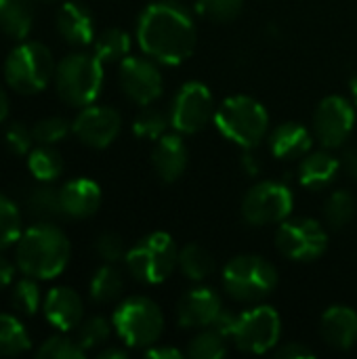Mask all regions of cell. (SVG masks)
<instances>
[{
	"mask_svg": "<svg viewBox=\"0 0 357 359\" xmlns=\"http://www.w3.org/2000/svg\"><path fill=\"white\" fill-rule=\"evenodd\" d=\"M137 40L141 50L154 61L179 65L196 48V25L179 2H154L139 17Z\"/></svg>",
	"mask_w": 357,
	"mask_h": 359,
	"instance_id": "1",
	"label": "cell"
},
{
	"mask_svg": "<svg viewBox=\"0 0 357 359\" xmlns=\"http://www.w3.org/2000/svg\"><path fill=\"white\" fill-rule=\"evenodd\" d=\"M69 240L55 225L40 223L17 240V267L34 280H53L69 263Z\"/></svg>",
	"mask_w": 357,
	"mask_h": 359,
	"instance_id": "2",
	"label": "cell"
},
{
	"mask_svg": "<svg viewBox=\"0 0 357 359\" xmlns=\"http://www.w3.org/2000/svg\"><path fill=\"white\" fill-rule=\"evenodd\" d=\"M215 124L229 141L244 149H252L265 139L269 130V116L257 99L234 95L215 111Z\"/></svg>",
	"mask_w": 357,
	"mask_h": 359,
	"instance_id": "3",
	"label": "cell"
},
{
	"mask_svg": "<svg viewBox=\"0 0 357 359\" xmlns=\"http://www.w3.org/2000/svg\"><path fill=\"white\" fill-rule=\"evenodd\" d=\"M278 286L276 267L257 255H240L223 269L225 292L240 303H259Z\"/></svg>",
	"mask_w": 357,
	"mask_h": 359,
	"instance_id": "4",
	"label": "cell"
},
{
	"mask_svg": "<svg viewBox=\"0 0 357 359\" xmlns=\"http://www.w3.org/2000/svg\"><path fill=\"white\" fill-rule=\"evenodd\" d=\"M55 84L59 97L65 103L74 107H86L101 93L103 63L97 59V55H86V53L67 55L55 67Z\"/></svg>",
	"mask_w": 357,
	"mask_h": 359,
	"instance_id": "5",
	"label": "cell"
},
{
	"mask_svg": "<svg viewBox=\"0 0 357 359\" xmlns=\"http://www.w3.org/2000/svg\"><path fill=\"white\" fill-rule=\"evenodd\" d=\"M128 271L143 284H162L179 267V248L175 240L156 231L137 242L124 257Z\"/></svg>",
	"mask_w": 357,
	"mask_h": 359,
	"instance_id": "6",
	"label": "cell"
},
{
	"mask_svg": "<svg viewBox=\"0 0 357 359\" xmlns=\"http://www.w3.org/2000/svg\"><path fill=\"white\" fill-rule=\"evenodd\" d=\"M55 67L53 55L44 44L23 42L8 53L4 61V78L13 90L34 95L55 78Z\"/></svg>",
	"mask_w": 357,
	"mask_h": 359,
	"instance_id": "7",
	"label": "cell"
},
{
	"mask_svg": "<svg viewBox=\"0 0 357 359\" xmlns=\"http://www.w3.org/2000/svg\"><path fill=\"white\" fill-rule=\"evenodd\" d=\"M112 324L128 347H149L164 330V316L151 299L133 297L116 309Z\"/></svg>",
	"mask_w": 357,
	"mask_h": 359,
	"instance_id": "8",
	"label": "cell"
},
{
	"mask_svg": "<svg viewBox=\"0 0 357 359\" xmlns=\"http://www.w3.org/2000/svg\"><path fill=\"white\" fill-rule=\"evenodd\" d=\"M295 198L292 191L278 181H261L248 189L242 200V217L255 227L280 225L292 212Z\"/></svg>",
	"mask_w": 357,
	"mask_h": 359,
	"instance_id": "9",
	"label": "cell"
},
{
	"mask_svg": "<svg viewBox=\"0 0 357 359\" xmlns=\"http://www.w3.org/2000/svg\"><path fill=\"white\" fill-rule=\"evenodd\" d=\"M282 334V320L274 307L261 305L238 316L234 330V343L244 353L261 355L271 351Z\"/></svg>",
	"mask_w": 357,
	"mask_h": 359,
	"instance_id": "10",
	"label": "cell"
},
{
	"mask_svg": "<svg viewBox=\"0 0 357 359\" xmlns=\"http://www.w3.org/2000/svg\"><path fill=\"white\" fill-rule=\"evenodd\" d=\"M278 250L292 261H316L328 246V233L316 219H286L276 231Z\"/></svg>",
	"mask_w": 357,
	"mask_h": 359,
	"instance_id": "11",
	"label": "cell"
},
{
	"mask_svg": "<svg viewBox=\"0 0 357 359\" xmlns=\"http://www.w3.org/2000/svg\"><path fill=\"white\" fill-rule=\"evenodd\" d=\"M210 118H215V101L206 84L187 82L183 84L170 107V124L179 135H196L200 133Z\"/></svg>",
	"mask_w": 357,
	"mask_h": 359,
	"instance_id": "12",
	"label": "cell"
},
{
	"mask_svg": "<svg viewBox=\"0 0 357 359\" xmlns=\"http://www.w3.org/2000/svg\"><path fill=\"white\" fill-rule=\"evenodd\" d=\"M120 86L133 103L145 107L162 95L164 78L151 57H126L120 61Z\"/></svg>",
	"mask_w": 357,
	"mask_h": 359,
	"instance_id": "13",
	"label": "cell"
},
{
	"mask_svg": "<svg viewBox=\"0 0 357 359\" xmlns=\"http://www.w3.org/2000/svg\"><path fill=\"white\" fill-rule=\"evenodd\" d=\"M356 126V109L345 97H326L314 114V133L324 147L343 145Z\"/></svg>",
	"mask_w": 357,
	"mask_h": 359,
	"instance_id": "14",
	"label": "cell"
},
{
	"mask_svg": "<svg viewBox=\"0 0 357 359\" xmlns=\"http://www.w3.org/2000/svg\"><path fill=\"white\" fill-rule=\"evenodd\" d=\"M122 128V118L114 107L86 105L72 124L74 135L88 147L103 149L116 141Z\"/></svg>",
	"mask_w": 357,
	"mask_h": 359,
	"instance_id": "15",
	"label": "cell"
},
{
	"mask_svg": "<svg viewBox=\"0 0 357 359\" xmlns=\"http://www.w3.org/2000/svg\"><path fill=\"white\" fill-rule=\"evenodd\" d=\"M223 305L213 288H194L177 303V320L183 328H208L221 316Z\"/></svg>",
	"mask_w": 357,
	"mask_h": 359,
	"instance_id": "16",
	"label": "cell"
},
{
	"mask_svg": "<svg viewBox=\"0 0 357 359\" xmlns=\"http://www.w3.org/2000/svg\"><path fill=\"white\" fill-rule=\"evenodd\" d=\"M61 208L63 215L72 219H88L101 206V189L90 179H72L61 189Z\"/></svg>",
	"mask_w": 357,
	"mask_h": 359,
	"instance_id": "17",
	"label": "cell"
},
{
	"mask_svg": "<svg viewBox=\"0 0 357 359\" xmlns=\"http://www.w3.org/2000/svg\"><path fill=\"white\" fill-rule=\"evenodd\" d=\"M44 316L50 326L69 332L82 322V299L72 288H53L44 299Z\"/></svg>",
	"mask_w": 357,
	"mask_h": 359,
	"instance_id": "18",
	"label": "cell"
},
{
	"mask_svg": "<svg viewBox=\"0 0 357 359\" xmlns=\"http://www.w3.org/2000/svg\"><path fill=\"white\" fill-rule=\"evenodd\" d=\"M187 147L179 135H162L151 151V162L164 183H175L187 168Z\"/></svg>",
	"mask_w": 357,
	"mask_h": 359,
	"instance_id": "19",
	"label": "cell"
},
{
	"mask_svg": "<svg viewBox=\"0 0 357 359\" xmlns=\"http://www.w3.org/2000/svg\"><path fill=\"white\" fill-rule=\"evenodd\" d=\"M59 34L76 46H86L95 38V19L82 2H65L57 13Z\"/></svg>",
	"mask_w": 357,
	"mask_h": 359,
	"instance_id": "20",
	"label": "cell"
},
{
	"mask_svg": "<svg viewBox=\"0 0 357 359\" xmlns=\"http://www.w3.org/2000/svg\"><path fill=\"white\" fill-rule=\"evenodd\" d=\"M322 337L335 349H351L357 343V313L351 307L335 305L322 316Z\"/></svg>",
	"mask_w": 357,
	"mask_h": 359,
	"instance_id": "21",
	"label": "cell"
},
{
	"mask_svg": "<svg viewBox=\"0 0 357 359\" xmlns=\"http://www.w3.org/2000/svg\"><path fill=\"white\" fill-rule=\"evenodd\" d=\"M269 147L280 160L301 158L311 149V133L299 122H284L271 130Z\"/></svg>",
	"mask_w": 357,
	"mask_h": 359,
	"instance_id": "22",
	"label": "cell"
},
{
	"mask_svg": "<svg viewBox=\"0 0 357 359\" xmlns=\"http://www.w3.org/2000/svg\"><path fill=\"white\" fill-rule=\"evenodd\" d=\"M339 168H341V164H339V160L335 156H330L326 151H316V154L307 156L301 162L299 181H301L303 187L318 191V189L328 187L335 181Z\"/></svg>",
	"mask_w": 357,
	"mask_h": 359,
	"instance_id": "23",
	"label": "cell"
},
{
	"mask_svg": "<svg viewBox=\"0 0 357 359\" xmlns=\"http://www.w3.org/2000/svg\"><path fill=\"white\" fill-rule=\"evenodd\" d=\"M34 23L32 0H0V29L15 38L23 40Z\"/></svg>",
	"mask_w": 357,
	"mask_h": 359,
	"instance_id": "24",
	"label": "cell"
},
{
	"mask_svg": "<svg viewBox=\"0 0 357 359\" xmlns=\"http://www.w3.org/2000/svg\"><path fill=\"white\" fill-rule=\"evenodd\" d=\"M179 269L185 278L202 282L215 271V259L204 246L187 244L179 250Z\"/></svg>",
	"mask_w": 357,
	"mask_h": 359,
	"instance_id": "25",
	"label": "cell"
},
{
	"mask_svg": "<svg viewBox=\"0 0 357 359\" xmlns=\"http://www.w3.org/2000/svg\"><path fill=\"white\" fill-rule=\"evenodd\" d=\"M130 53V36L120 27H109L95 40V55L101 63L124 61Z\"/></svg>",
	"mask_w": 357,
	"mask_h": 359,
	"instance_id": "26",
	"label": "cell"
},
{
	"mask_svg": "<svg viewBox=\"0 0 357 359\" xmlns=\"http://www.w3.org/2000/svg\"><path fill=\"white\" fill-rule=\"evenodd\" d=\"M124 282H122V273L114 267V263L103 265L101 269H97V273L90 280V299L95 303H112L122 294Z\"/></svg>",
	"mask_w": 357,
	"mask_h": 359,
	"instance_id": "27",
	"label": "cell"
},
{
	"mask_svg": "<svg viewBox=\"0 0 357 359\" xmlns=\"http://www.w3.org/2000/svg\"><path fill=\"white\" fill-rule=\"evenodd\" d=\"M29 349V334L23 324L8 313H0V355H19Z\"/></svg>",
	"mask_w": 357,
	"mask_h": 359,
	"instance_id": "28",
	"label": "cell"
},
{
	"mask_svg": "<svg viewBox=\"0 0 357 359\" xmlns=\"http://www.w3.org/2000/svg\"><path fill=\"white\" fill-rule=\"evenodd\" d=\"M27 164L32 175L40 183H50L63 172V160L59 151H55L50 145H40L38 149H34L27 158Z\"/></svg>",
	"mask_w": 357,
	"mask_h": 359,
	"instance_id": "29",
	"label": "cell"
},
{
	"mask_svg": "<svg viewBox=\"0 0 357 359\" xmlns=\"http://www.w3.org/2000/svg\"><path fill=\"white\" fill-rule=\"evenodd\" d=\"M27 208L36 219H42V221L53 219L57 215H63L59 189L42 183L40 187L32 189V194L27 196Z\"/></svg>",
	"mask_w": 357,
	"mask_h": 359,
	"instance_id": "30",
	"label": "cell"
},
{
	"mask_svg": "<svg viewBox=\"0 0 357 359\" xmlns=\"http://www.w3.org/2000/svg\"><path fill=\"white\" fill-rule=\"evenodd\" d=\"M225 334H221L215 326L202 328V332L191 341L189 345V355L194 359H219L225 355L227 345H225Z\"/></svg>",
	"mask_w": 357,
	"mask_h": 359,
	"instance_id": "31",
	"label": "cell"
},
{
	"mask_svg": "<svg viewBox=\"0 0 357 359\" xmlns=\"http://www.w3.org/2000/svg\"><path fill=\"white\" fill-rule=\"evenodd\" d=\"M353 215H356V200L349 191L341 189L328 198L324 208V219L332 229H343L345 225H349Z\"/></svg>",
	"mask_w": 357,
	"mask_h": 359,
	"instance_id": "32",
	"label": "cell"
},
{
	"mask_svg": "<svg viewBox=\"0 0 357 359\" xmlns=\"http://www.w3.org/2000/svg\"><path fill=\"white\" fill-rule=\"evenodd\" d=\"M21 215L19 208L0 194V250L15 244L21 236Z\"/></svg>",
	"mask_w": 357,
	"mask_h": 359,
	"instance_id": "33",
	"label": "cell"
},
{
	"mask_svg": "<svg viewBox=\"0 0 357 359\" xmlns=\"http://www.w3.org/2000/svg\"><path fill=\"white\" fill-rule=\"evenodd\" d=\"M166 126H168V118L166 114H162L160 109L147 107L135 118L133 124V133L141 139H154L158 141L162 135H166Z\"/></svg>",
	"mask_w": 357,
	"mask_h": 359,
	"instance_id": "34",
	"label": "cell"
},
{
	"mask_svg": "<svg viewBox=\"0 0 357 359\" xmlns=\"http://www.w3.org/2000/svg\"><path fill=\"white\" fill-rule=\"evenodd\" d=\"M242 6L244 0H198L196 11L215 23H227L242 13Z\"/></svg>",
	"mask_w": 357,
	"mask_h": 359,
	"instance_id": "35",
	"label": "cell"
},
{
	"mask_svg": "<svg viewBox=\"0 0 357 359\" xmlns=\"http://www.w3.org/2000/svg\"><path fill=\"white\" fill-rule=\"evenodd\" d=\"M112 326H109V322L105 318H90L86 322H80L76 341L84 351L93 349V347H99V345L107 343V339L112 334Z\"/></svg>",
	"mask_w": 357,
	"mask_h": 359,
	"instance_id": "36",
	"label": "cell"
},
{
	"mask_svg": "<svg viewBox=\"0 0 357 359\" xmlns=\"http://www.w3.org/2000/svg\"><path fill=\"white\" fill-rule=\"evenodd\" d=\"M69 130H72V124H69L65 118L53 116V118L40 120V122L32 128V135H34V141L40 143V145H55V143H59L61 139H65Z\"/></svg>",
	"mask_w": 357,
	"mask_h": 359,
	"instance_id": "37",
	"label": "cell"
},
{
	"mask_svg": "<svg viewBox=\"0 0 357 359\" xmlns=\"http://www.w3.org/2000/svg\"><path fill=\"white\" fill-rule=\"evenodd\" d=\"M13 307L23 313V316H34L40 307V288L34 282V278H25L21 282H17L15 290H13Z\"/></svg>",
	"mask_w": 357,
	"mask_h": 359,
	"instance_id": "38",
	"label": "cell"
},
{
	"mask_svg": "<svg viewBox=\"0 0 357 359\" xmlns=\"http://www.w3.org/2000/svg\"><path fill=\"white\" fill-rule=\"evenodd\" d=\"M84 349L78 345V341H72L67 337H53L38 349V358L44 359H82Z\"/></svg>",
	"mask_w": 357,
	"mask_h": 359,
	"instance_id": "39",
	"label": "cell"
},
{
	"mask_svg": "<svg viewBox=\"0 0 357 359\" xmlns=\"http://www.w3.org/2000/svg\"><path fill=\"white\" fill-rule=\"evenodd\" d=\"M95 252L99 255V259H103L105 263H118L120 259L126 257L128 250H124V240L118 233H101L95 242Z\"/></svg>",
	"mask_w": 357,
	"mask_h": 359,
	"instance_id": "40",
	"label": "cell"
},
{
	"mask_svg": "<svg viewBox=\"0 0 357 359\" xmlns=\"http://www.w3.org/2000/svg\"><path fill=\"white\" fill-rule=\"evenodd\" d=\"M6 145L8 149L15 154V156H25L34 143V135L32 130H27L21 122H13L8 128H6Z\"/></svg>",
	"mask_w": 357,
	"mask_h": 359,
	"instance_id": "41",
	"label": "cell"
},
{
	"mask_svg": "<svg viewBox=\"0 0 357 359\" xmlns=\"http://www.w3.org/2000/svg\"><path fill=\"white\" fill-rule=\"evenodd\" d=\"M276 355H278V358H284V359L316 358V353H314L311 349H307L305 345H301V343H286L284 347H280V349L276 351Z\"/></svg>",
	"mask_w": 357,
	"mask_h": 359,
	"instance_id": "42",
	"label": "cell"
},
{
	"mask_svg": "<svg viewBox=\"0 0 357 359\" xmlns=\"http://www.w3.org/2000/svg\"><path fill=\"white\" fill-rule=\"evenodd\" d=\"M147 358L151 359H181L183 353L175 347H154L147 351Z\"/></svg>",
	"mask_w": 357,
	"mask_h": 359,
	"instance_id": "43",
	"label": "cell"
},
{
	"mask_svg": "<svg viewBox=\"0 0 357 359\" xmlns=\"http://www.w3.org/2000/svg\"><path fill=\"white\" fill-rule=\"evenodd\" d=\"M13 276H15L13 265H11L6 259H2V257H0V288H6V286L11 284Z\"/></svg>",
	"mask_w": 357,
	"mask_h": 359,
	"instance_id": "44",
	"label": "cell"
},
{
	"mask_svg": "<svg viewBox=\"0 0 357 359\" xmlns=\"http://www.w3.org/2000/svg\"><path fill=\"white\" fill-rule=\"evenodd\" d=\"M343 168L347 170L349 177L357 179V147L356 149H349L343 158Z\"/></svg>",
	"mask_w": 357,
	"mask_h": 359,
	"instance_id": "45",
	"label": "cell"
},
{
	"mask_svg": "<svg viewBox=\"0 0 357 359\" xmlns=\"http://www.w3.org/2000/svg\"><path fill=\"white\" fill-rule=\"evenodd\" d=\"M242 164H244V168L250 172V175H257L259 170H261V162L252 156V154H244V160H242Z\"/></svg>",
	"mask_w": 357,
	"mask_h": 359,
	"instance_id": "46",
	"label": "cell"
},
{
	"mask_svg": "<svg viewBox=\"0 0 357 359\" xmlns=\"http://www.w3.org/2000/svg\"><path fill=\"white\" fill-rule=\"evenodd\" d=\"M126 355H128V353H126L124 349H116V347H114V349H105V351H101V355H99V358L101 359H124Z\"/></svg>",
	"mask_w": 357,
	"mask_h": 359,
	"instance_id": "47",
	"label": "cell"
},
{
	"mask_svg": "<svg viewBox=\"0 0 357 359\" xmlns=\"http://www.w3.org/2000/svg\"><path fill=\"white\" fill-rule=\"evenodd\" d=\"M6 116H8V97H6V93L0 88V124L6 120Z\"/></svg>",
	"mask_w": 357,
	"mask_h": 359,
	"instance_id": "48",
	"label": "cell"
},
{
	"mask_svg": "<svg viewBox=\"0 0 357 359\" xmlns=\"http://www.w3.org/2000/svg\"><path fill=\"white\" fill-rule=\"evenodd\" d=\"M351 95H353V101H356L357 105V76L351 80Z\"/></svg>",
	"mask_w": 357,
	"mask_h": 359,
	"instance_id": "49",
	"label": "cell"
}]
</instances>
